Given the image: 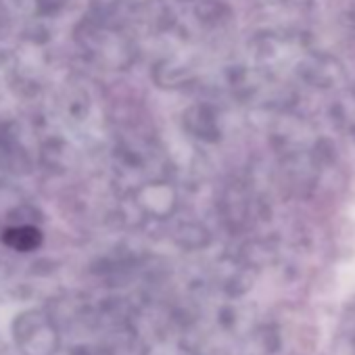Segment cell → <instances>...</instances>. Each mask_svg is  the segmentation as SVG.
Wrapping results in <instances>:
<instances>
[{"instance_id":"1","label":"cell","mask_w":355,"mask_h":355,"mask_svg":"<svg viewBox=\"0 0 355 355\" xmlns=\"http://www.w3.org/2000/svg\"><path fill=\"white\" fill-rule=\"evenodd\" d=\"M3 241L7 247L15 249V251H21V253H28V251H34L40 247L42 243V232L34 226H17V228H9L5 234H3Z\"/></svg>"}]
</instances>
